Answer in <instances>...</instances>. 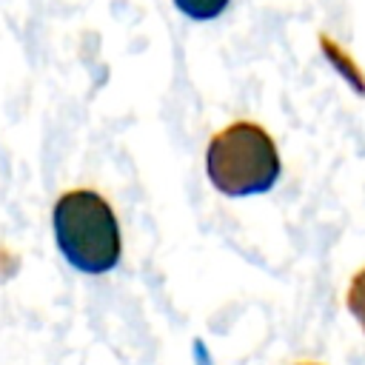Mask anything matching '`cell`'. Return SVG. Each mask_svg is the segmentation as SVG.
I'll return each instance as SVG.
<instances>
[{"label":"cell","instance_id":"cell-1","mask_svg":"<svg viewBox=\"0 0 365 365\" xmlns=\"http://www.w3.org/2000/svg\"><path fill=\"white\" fill-rule=\"evenodd\" d=\"M205 171L220 194L248 197L277 185L282 160L274 137L262 125L237 120L211 137L205 148Z\"/></svg>","mask_w":365,"mask_h":365},{"label":"cell","instance_id":"cell-2","mask_svg":"<svg viewBox=\"0 0 365 365\" xmlns=\"http://www.w3.org/2000/svg\"><path fill=\"white\" fill-rule=\"evenodd\" d=\"M51 225L57 248L71 268L106 274L120 262V225L111 205L97 191H66L54 202Z\"/></svg>","mask_w":365,"mask_h":365},{"label":"cell","instance_id":"cell-3","mask_svg":"<svg viewBox=\"0 0 365 365\" xmlns=\"http://www.w3.org/2000/svg\"><path fill=\"white\" fill-rule=\"evenodd\" d=\"M231 0H174V6L191 20H214L228 9Z\"/></svg>","mask_w":365,"mask_h":365},{"label":"cell","instance_id":"cell-4","mask_svg":"<svg viewBox=\"0 0 365 365\" xmlns=\"http://www.w3.org/2000/svg\"><path fill=\"white\" fill-rule=\"evenodd\" d=\"M345 302H348V311L354 314V319L359 322V328L365 331V268H359V271L354 274V279H351V285H348Z\"/></svg>","mask_w":365,"mask_h":365},{"label":"cell","instance_id":"cell-5","mask_svg":"<svg viewBox=\"0 0 365 365\" xmlns=\"http://www.w3.org/2000/svg\"><path fill=\"white\" fill-rule=\"evenodd\" d=\"M299 365H317V362H299Z\"/></svg>","mask_w":365,"mask_h":365}]
</instances>
